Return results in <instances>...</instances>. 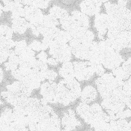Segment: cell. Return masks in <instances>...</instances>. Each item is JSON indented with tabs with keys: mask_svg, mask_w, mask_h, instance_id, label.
<instances>
[{
	"mask_svg": "<svg viewBox=\"0 0 131 131\" xmlns=\"http://www.w3.org/2000/svg\"><path fill=\"white\" fill-rule=\"evenodd\" d=\"M104 3H102L101 5L100 6V7L101 9L99 12L100 14L103 13L107 15V14L106 12V8L104 5Z\"/></svg>",
	"mask_w": 131,
	"mask_h": 131,
	"instance_id": "obj_6",
	"label": "cell"
},
{
	"mask_svg": "<svg viewBox=\"0 0 131 131\" xmlns=\"http://www.w3.org/2000/svg\"><path fill=\"white\" fill-rule=\"evenodd\" d=\"M73 66L71 62L63 63L59 70V74L61 77L65 80L73 79L74 74Z\"/></svg>",
	"mask_w": 131,
	"mask_h": 131,
	"instance_id": "obj_3",
	"label": "cell"
},
{
	"mask_svg": "<svg viewBox=\"0 0 131 131\" xmlns=\"http://www.w3.org/2000/svg\"><path fill=\"white\" fill-rule=\"evenodd\" d=\"M87 15L89 17V26L88 28V30L92 31L94 35V38L92 40L93 41L97 42V43H99L101 41H103L99 38L98 36L99 31H97L96 28L94 26L95 25V15L91 16Z\"/></svg>",
	"mask_w": 131,
	"mask_h": 131,
	"instance_id": "obj_4",
	"label": "cell"
},
{
	"mask_svg": "<svg viewBox=\"0 0 131 131\" xmlns=\"http://www.w3.org/2000/svg\"><path fill=\"white\" fill-rule=\"evenodd\" d=\"M131 0L128 1L127 2L126 6V8L131 10Z\"/></svg>",
	"mask_w": 131,
	"mask_h": 131,
	"instance_id": "obj_7",
	"label": "cell"
},
{
	"mask_svg": "<svg viewBox=\"0 0 131 131\" xmlns=\"http://www.w3.org/2000/svg\"><path fill=\"white\" fill-rule=\"evenodd\" d=\"M118 1V0H109L108 2H110L111 4H116L117 5Z\"/></svg>",
	"mask_w": 131,
	"mask_h": 131,
	"instance_id": "obj_9",
	"label": "cell"
},
{
	"mask_svg": "<svg viewBox=\"0 0 131 131\" xmlns=\"http://www.w3.org/2000/svg\"><path fill=\"white\" fill-rule=\"evenodd\" d=\"M107 29V32L106 33L102 35V36L103 37V38L105 39V40H106L107 38H108V37L107 35V32L108 31V30Z\"/></svg>",
	"mask_w": 131,
	"mask_h": 131,
	"instance_id": "obj_8",
	"label": "cell"
},
{
	"mask_svg": "<svg viewBox=\"0 0 131 131\" xmlns=\"http://www.w3.org/2000/svg\"><path fill=\"white\" fill-rule=\"evenodd\" d=\"M73 79L70 80L62 79L57 84L56 90L57 101L59 102H71L74 98L73 95L75 93V85Z\"/></svg>",
	"mask_w": 131,
	"mask_h": 131,
	"instance_id": "obj_1",
	"label": "cell"
},
{
	"mask_svg": "<svg viewBox=\"0 0 131 131\" xmlns=\"http://www.w3.org/2000/svg\"><path fill=\"white\" fill-rule=\"evenodd\" d=\"M119 54L122 56L123 59L127 60L131 56V48H125L121 50Z\"/></svg>",
	"mask_w": 131,
	"mask_h": 131,
	"instance_id": "obj_5",
	"label": "cell"
},
{
	"mask_svg": "<svg viewBox=\"0 0 131 131\" xmlns=\"http://www.w3.org/2000/svg\"><path fill=\"white\" fill-rule=\"evenodd\" d=\"M56 83L52 81L44 83L41 85L40 93L42 96L43 99L49 102L56 101V90L57 84Z\"/></svg>",
	"mask_w": 131,
	"mask_h": 131,
	"instance_id": "obj_2",
	"label": "cell"
}]
</instances>
